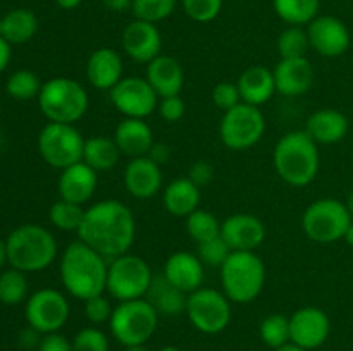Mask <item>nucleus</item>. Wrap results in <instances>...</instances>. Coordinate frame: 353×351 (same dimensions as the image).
<instances>
[{"label": "nucleus", "instance_id": "nucleus-13", "mask_svg": "<svg viewBox=\"0 0 353 351\" xmlns=\"http://www.w3.org/2000/svg\"><path fill=\"white\" fill-rule=\"evenodd\" d=\"M71 306L65 296L57 289H40L26 301V320L31 329L40 334L57 332L68 322Z\"/></svg>", "mask_w": 353, "mask_h": 351}, {"label": "nucleus", "instance_id": "nucleus-30", "mask_svg": "<svg viewBox=\"0 0 353 351\" xmlns=\"http://www.w3.org/2000/svg\"><path fill=\"white\" fill-rule=\"evenodd\" d=\"M121 155L123 153H121L116 141L105 136H93L85 141L83 162L97 172L110 171L117 165Z\"/></svg>", "mask_w": 353, "mask_h": 351}, {"label": "nucleus", "instance_id": "nucleus-3", "mask_svg": "<svg viewBox=\"0 0 353 351\" xmlns=\"http://www.w3.org/2000/svg\"><path fill=\"white\" fill-rule=\"evenodd\" d=\"M272 162L286 184L302 188L317 178L321 165L319 148L305 131H292L278 141Z\"/></svg>", "mask_w": 353, "mask_h": 351}, {"label": "nucleus", "instance_id": "nucleus-10", "mask_svg": "<svg viewBox=\"0 0 353 351\" xmlns=\"http://www.w3.org/2000/svg\"><path fill=\"white\" fill-rule=\"evenodd\" d=\"M85 141L74 124L48 123L38 134V151L50 167L64 171L83 160Z\"/></svg>", "mask_w": 353, "mask_h": 351}, {"label": "nucleus", "instance_id": "nucleus-21", "mask_svg": "<svg viewBox=\"0 0 353 351\" xmlns=\"http://www.w3.org/2000/svg\"><path fill=\"white\" fill-rule=\"evenodd\" d=\"M164 275L172 286L186 295L196 291L203 284V264L199 255L190 251H176L165 260Z\"/></svg>", "mask_w": 353, "mask_h": 351}, {"label": "nucleus", "instance_id": "nucleus-9", "mask_svg": "<svg viewBox=\"0 0 353 351\" xmlns=\"http://www.w3.org/2000/svg\"><path fill=\"white\" fill-rule=\"evenodd\" d=\"M352 215L340 200L321 198L307 206L302 217V229L316 243L327 244L345 237Z\"/></svg>", "mask_w": 353, "mask_h": 351}, {"label": "nucleus", "instance_id": "nucleus-46", "mask_svg": "<svg viewBox=\"0 0 353 351\" xmlns=\"http://www.w3.org/2000/svg\"><path fill=\"white\" fill-rule=\"evenodd\" d=\"M214 178V167L210 162L207 160H196L195 164H192V167L188 169V179L196 184L199 188L207 186Z\"/></svg>", "mask_w": 353, "mask_h": 351}, {"label": "nucleus", "instance_id": "nucleus-31", "mask_svg": "<svg viewBox=\"0 0 353 351\" xmlns=\"http://www.w3.org/2000/svg\"><path fill=\"white\" fill-rule=\"evenodd\" d=\"M2 36L10 45H21L30 41L38 31V17L30 9H14L2 17Z\"/></svg>", "mask_w": 353, "mask_h": 351}, {"label": "nucleus", "instance_id": "nucleus-14", "mask_svg": "<svg viewBox=\"0 0 353 351\" xmlns=\"http://www.w3.org/2000/svg\"><path fill=\"white\" fill-rule=\"evenodd\" d=\"M110 102L124 117L145 119L157 110L159 95L145 78H123L109 92Z\"/></svg>", "mask_w": 353, "mask_h": 351}, {"label": "nucleus", "instance_id": "nucleus-20", "mask_svg": "<svg viewBox=\"0 0 353 351\" xmlns=\"http://www.w3.org/2000/svg\"><path fill=\"white\" fill-rule=\"evenodd\" d=\"M124 186L134 198H152L162 188L161 165H157L148 157L131 158L130 164L124 169Z\"/></svg>", "mask_w": 353, "mask_h": 351}, {"label": "nucleus", "instance_id": "nucleus-12", "mask_svg": "<svg viewBox=\"0 0 353 351\" xmlns=\"http://www.w3.org/2000/svg\"><path fill=\"white\" fill-rule=\"evenodd\" d=\"M186 315L200 332L219 334L231 322V301L217 289L200 288L188 295Z\"/></svg>", "mask_w": 353, "mask_h": 351}, {"label": "nucleus", "instance_id": "nucleus-11", "mask_svg": "<svg viewBox=\"0 0 353 351\" xmlns=\"http://www.w3.org/2000/svg\"><path fill=\"white\" fill-rule=\"evenodd\" d=\"M265 117L261 107L250 103H238L224 112L219 126V136L224 147L234 151H243L255 147L264 136Z\"/></svg>", "mask_w": 353, "mask_h": 351}, {"label": "nucleus", "instance_id": "nucleus-52", "mask_svg": "<svg viewBox=\"0 0 353 351\" xmlns=\"http://www.w3.org/2000/svg\"><path fill=\"white\" fill-rule=\"evenodd\" d=\"M6 262H7V246H6V241L0 237V272H2Z\"/></svg>", "mask_w": 353, "mask_h": 351}, {"label": "nucleus", "instance_id": "nucleus-15", "mask_svg": "<svg viewBox=\"0 0 353 351\" xmlns=\"http://www.w3.org/2000/svg\"><path fill=\"white\" fill-rule=\"evenodd\" d=\"M330 332V317L317 306H303L290 317V343L307 351L323 346Z\"/></svg>", "mask_w": 353, "mask_h": 351}, {"label": "nucleus", "instance_id": "nucleus-45", "mask_svg": "<svg viewBox=\"0 0 353 351\" xmlns=\"http://www.w3.org/2000/svg\"><path fill=\"white\" fill-rule=\"evenodd\" d=\"M157 110L165 123H178L185 116L186 105L179 95L165 96V98L159 100Z\"/></svg>", "mask_w": 353, "mask_h": 351}, {"label": "nucleus", "instance_id": "nucleus-17", "mask_svg": "<svg viewBox=\"0 0 353 351\" xmlns=\"http://www.w3.org/2000/svg\"><path fill=\"white\" fill-rule=\"evenodd\" d=\"M121 43H123L124 54L141 64L152 62L161 55L162 50L161 31L154 23L141 19H134L124 28Z\"/></svg>", "mask_w": 353, "mask_h": 351}, {"label": "nucleus", "instance_id": "nucleus-39", "mask_svg": "<svg viewBox=\"0 0 353 351\" xmlns=\"http://www.w3.org/2000/svg\"><path fill=\"white\" fill-rule=\"evenodd\" d=\"M176 3L178 0H133L131 10L137 19L157 24L174 12Z\"/></svg>", "mask_w": 353, "mask_h": 351}, {"label": "nucleus", "instance_id": "nucleus-55", "mask_svg": "<svg viewBox=\"0 0 353 351\" xmlns=\"http://www.w3.org/2000/svg\"><path fill=\"white\" fill-rule=\"evenodd\" d=\"M345 205H347L348 212H350V215L353 219V189L350 191V195H348V200H347V203H345Z\"/></svg>", "mask_w": 353, "mask_h": 351}, {"label": "nucleus", "instance_id": "nucleus-47", "mask_svg": "<svg viewBox=\"0 0 353 351\" xmlns=\"http://www.w3.org/2000/svg\"><path fill=\"white\" fill-rule=\"evenodd\" d=\"M38 351H72V343L59 332L45 334Z\"/></svg>", "mask_w": 353, "mask_h": 351}, {"label": "nucleus", "instance_id": "nucleus-56", "mask_svg": "<svg viewBox=\"0 0 353 351\" xmlns=\"http://www.w3.org/2000/svg\"><path fill=\"white\" fill-rule=\"evenodd\" d=\"M124 351H148V350L145 348V344H138V346H126V350Z\"/></svg>", "mask_w": 353, "mask_h": 351}, {"label": "nucleus", "instance_id": "nucleus-8", "mask_svg": "<svg viewBox=\"0 0 353 351\" xmlns=\"http://www.w3.org/2000/svg\"><path fill=\"white\" fill-rule=\"evenodd\" d=\"M152 281L150 265L138 255L124 253L110 260L105 291L119 303L140 299L147 296Z\"/></svg>", "mask_w": 353, "mask_h": 351}, {"label": "nucleus", "instance_id": "nucleus-19", "mask_svg": "<svg viewBox=\"0 0 353 351\" xmlns=\"http://www.w3.org/2000/svg\"><path fill=\"white\" fill-rule=\"evenodd\" d=\"M276 92L283 96L305 95L314 85L316 72L307 57L281 58L274 67Z\"/></svg>", "mask_w": 353, "mask_h": 351}, {"label": "nucleus", "instance_id": "nucleus-5", "mask_svg": "<svg viewBox=\"0 0 353 351\" xmlns=\"http://www.w3.org/2000/svg\"><path fill=\"white\" fill-rule=\"evenodd\" d=\"M224 295L231 303H252L265 284V265L255 251H233L221 267Z\"/></svg>", "mask_w": 353, "mask_h": 351}, {"label": "nucleus", "instance_id": "nucleus-24", "mask_svg": "<svg viewBox=\"0 0 353 351\" xmlns=\"http://www.w3.org/2000/svg\"><path fill=\"white\" fill-rule=\"evenodd\" d=\"M159 98L179 95L185 86V72L181 64L174 57L159 55L147 64V76H145Z\"/></svg>", "mask_w": 353, "mask_h": 351}, {"label": "nucleus", "instance_id": "nucleus-35", "mask_svg": "<svg viewBox=\"0 0 353 351\" xmlns=\"http://www.w3.org/2000/svg\"><path fill=\"white\" fill-rule=\"evenodd\" d=\"M85 212L86 210L83 209V205L65 202V200L61 198L50 206L48 217H50V222L57 229L74 231V233H78L79 226H81L83 219H85Z\"/></svg>", "mask_w": 353, "mask_h": 351}, {"label": "nucleus", "instance_id": "nucleus-43", "mask_svg": "<svg viewBox=\"0 0 353 351\" xmlns=\"http://www.w3.org/2000/svg\"><path fill=\"white\" fill-rule=\"evenodd\" d=\"M212 102L223 112H228L233 107H236L238 103H241V95L238 85L230 81L219 83V85L214 86L212 89Z\"/></svg>", "mask_w": 353, "mask_h": 351}, {"label": "nucleus", "instance_id": "nucleus-25", "mask_svg": "<svg viewBox=\"0 0 353 351\" xmlns=\"http://www.w3.org/2000/svg\"><path fill=\"white\" fill-rule=\"evenodd\" d=\"M114 141L119 147L121 153L131 158L147 157L154 147V131L143 119L124 117L116 127Z\"/></svg>", "mask_w": 353, "mask_h": 351}, {"label": "nucleus", "instance_id": "nucleus-58", "mask_svg": "<svg viewBox=\"0 0 353 351\" xmlns=\"http://www.w3.org/2000/svg\"><path fill=\"white\" fill-rule=\"evenodd\" d=\"M2 31H3V21L2 17H0V36H2Z\"/></svg>", "mask_w": 353, "mask_h": 351}, {"label": "nucleus", "instance_id": "nucleus-57", "mask_svg": "<svg viewBox=\"0 0 353 351\" xmlns=\"http://www.w3.org/2000/svg\"><path fill=\"white\" fill-rule=\"evenodd\" d=\"M159 351H181V350H179V348H176V346H164V348H161Z\"/></svg>", "mask_w": 353, "mask_h": 351}, {"label": "nucleus", "instance_id": "nucleus-40", "mask_svg": "<svg viewBox=\"0 0 353 351\" xmlns=\"http://www.w3.org/2000/svg\"><path fill=\"white\" fill-rule=\"evenodd\" d=\"M231 253H233V250L224 241L223 236H217L209 241H203V243H199V258L202 260V264L210 265V267L221 268Z\"/></svg>", "mask_w": 353, "mask_h": 351}, {"label": "nucleus", "instance_id": "nucleus-28", "mask_svg": "<svg viewBox=\"0 0 353 351\" xmlns=\"http://www.w3.org/2000/svg\"><path fill=\"white\" fill-rule=\"evenodd\" d=\"M145 298L150 301V305L157 310L159 315L176 317L186 313V303H188V295L176 286H172L164 275L154 277L150 289H148Z\"/></svg>", "mask_w": 353, "mask_h": 351}, {"label": "nucleus", "instance_id": "nucleus-22", "mask_svg": "<svg viewBox=\"0 0 353 351\" xmlns=\"http://www.w3.org/2000/svg\"><path fill=\"white\" fill-rule=\"evenodd\" d=\"M97 184H99L97 171H93L88 164L81 160L61 172L59 195L65 202L83 205L95 195Z\"/></svg>", "mask_w": 353, "mask_h": 351}, {"label": "nucleus", "instance_id": "nucleus-49", "mask_svg": "<svg viewBox=\"0 0 353 351\" xmlns=\"http://www.w3.org/2000/svg\"><path fill=\"white\" fill-rule=\"evenodd\" d=\"M102 3L112 12H124L133 7V0H102Z\"/></svg>", "mask_w": 353, "mask_h": 351}, {"label": "nucleus", "instance_id": "nucleus-48", "mask_svg": "<svg viewBox=\"0 0 353 351\" xmlns=\"http://www.w3.org/2000/svg\"><path fill=\"white\" fill-rule=\"evenodd\" d=\"M148 158L155 162L157 165H165L169 160H171V147L165 143H154V147L150 148L147 155Z\"/></svg>", "mask_w": 353, "mask_h": 351}, {"label": "nucleus", "instance_id": "nucleus-18", "mask_svg": "<svg viewBox=\"0 0 353 351\" xmlns=\"http://www.w3.org/2000/svg\"><path fill=\"white\" fill-rule=\"evenodd\" d=\"M221 236L233 251H255L265 240V227L252 213H234L221 224Z\"/></svg>", "mask_w": 353, "mask_h": 351}, {"label": "nucleus", "instance_id": "nucleus-34", "mask_svg": "<svg viewBox=\"0 0 353 351\" xmlns=\"http://www.w3.org/2000/svg\"><path fill=\"white\" fill-rule=\"evenodd\" d=\"M186 231H188L190 237H193L199 244L221 236V224L214 213L196 209L195 212L186 217Z\"/></svg>", "mask_w": 353, "mask_h": 351}, {"label": "nucleus", "instance_id": "nucleus-6", "mask_svg": "<svg viewBox=\"0 0 353 351\" xmlns=\"http://www.w3.org/2000/svg\"><path fill=\"white\" fill-rule=\"evenodd\" d=\"M38 105L50 123L74 124L86 114L88 93L71 78L48 79L38 95Z\"/></svg>", "mask_w": 353, "mask_h": 351}, {"label": "nucleus", "instance_id": "nucleus-44", "mask_svg": "<svg viewBox=\"0 0 353 351\" xmlns=\"http://www.w3.org/2000/svg\"><path fill=\"white\" fill-rule=\"evenodd\" d=\"M112 305H110V301L103 295L93 296V298L85 301V315L93 326L109 322L110 317H112Z\"/></svg>", "mask_w": 353, "mask_h": 351}, {"label": "nucleus", "instance_id": "nucleus-32", "mask_svg": "<svg viewBox=\"0 0 353 351\" xmlns=\"http://www.w3.org/2000/svg\"><path fill=\"white\" fill-rule=\"evenodd\" d=\"M274 12L288 26L312 23L319 14L321 0H272Z\"/></svg>", "mask_w": 353, "mask_h": 351}, {"label": "nucleus", "instance_id": "nucleus-33", "mask_svg": "<svg viewBox=\"0 0 353 351\" xmlns=\"http://www.w3.org/2000/svg\"><path fill=\"white\" fill-rule=\"evenodd\" d=\"M28 298V279L24 272L10 267L0 272V303L19 305Z\"/></svg>", "mask_w": 353, "mask_h": 351}, {"label": "nucleus", "instance_id": "nucleus-41", "mask_svg": "<svg viewBox=\"0 0 353 351\" xmlns=\"http://www.w3.org/2000/svg\"><path fill=\"white\" fill-rule=\"evenodd\" d=\"M181 6L195 23H210L223 10V0H181Z\"/></svg>", "mask_w": 353, "mask_h": 351}, {"label": "nucleus", "instance_id": "nucleus-27", "mask_svg": "<svg viewBox=\"0 0 353 351\" xmlns=\"http://www.w3.org/2000/svg\"><path fill=\"white\" fill-rule=\"evenodd\" d=\"M238 89H240L241 102L250 105L261 107L272 98L276 93L274 72L264 65H252L247 71L241 72L238 79Z\"/></svg>", "mask_w": 353, "mask_h": 351}, {"label": "nucleus", "instance_id": "nucleus-26", "mask_svg": "<svg viewBox=\"0 0 353 351\" xmlns=\"http://www.w3.org/2000/svg\"><path fill=\"white\" fill-rule=\"evenodd\" d=\"M348 117L334 109H321L307 119L305 133L317 145H333L343 140L348 133Z\"/></svg>", "mask_w": 353, "mask_h": 351}, {"label": "nucleus", "instance_id": "nucleus-4", "mask_svg": "<svg viewBox=\"0 0 353 351\" xmlns=\"http://www.w3.org/2000/svg\"><path fill=\"white\" fill-rule=\"evenodd\" d=\"M7 262L21 272H40L57 257L54 234L37 224L16 227L6 240Z\"/></svg>", "mask_w": 353, "mask_h": 351}, {"label": "nucleus", "instance_id": "nucleus-37", "mask_svg": "<svg viewBox=\"0 0 353 351\" xmlns=\"http://www.w3.org/2000/svg\"><path fill=\"white\" fill-rule=\"evenodd\" d=\"M310 48L309 33L302 26H288L278 38L281 58H302Z\"/></svg>", "mask_w": 353, "mask_h": 351}, {"label": "nucleus", "instance_id": "nucleus-36", "mask_svg": "<svg viewBox=\"0 0 353 351\" xmlns=\"http://www.w3.org/2000/svg\"><path fill=\"white\" fill-rule=\"evenodd\" d=\"M261 339L272 351L290 343V319L283 313H271L261 322Z\"/></svg>", "mask_w": 353, "mask_h": 351}, {"label": "nucleus", "instance_id": "nucleus-54", "mask_svg": "<svg viewBox=\"0 0 353 351\" xmlns=\"http://www.w3.org/2000/svg\"><path fill=\"white\" fill-rule=\"evenodd\" d=\"M343 240L347 241V243L350 244V246L353 248V220H352L350 226H348V229H347V233H345V237H343Z\"/></svg>", "mask_w": 353, "mask_h": 351}, {"label": "nucleus", "instance_id": "nucleus-2", "mask_svg": "<svg viewBox=\"0 0 353 351\" xmlns=\"http://www.w3.org/2000/svg\"><path fill=\"white\" fill-rule=\"evenodd\" d=\"M107 258L83 241L68 244L61 258V281L74 298L86 299L103 295L107 289Z\"/></svg>", "mask_w": 353, "mask_h": 351}, {"label": "nucleus", "instance_id": "nucleus-38", "mask_svg": "<svg viewBox=\"0 0 353 351\" xmlns=\"http://www.w3.org/2000/svg\"><path fill=\"white\" fill-rule=\"evenodd\" d=\"M41 83L34 72L26 71H16L9 79H7L6 89L12 98L16 100H31L38 98L41 92Z\"/></svg>", "mask_w": 353, "mask_h": 351}, {"label": "nucleus", "instance_id": "nucleus-23", "mask_svg": "<svg viewBox=\"0 0 353 351\" xmlns=\"http://www.w3.org/2000/svg\"><path fill=\"white\" fill-rule=\"evenodd\" d=\"M123 58L114 48H97L86 62V78L97 89L110 92L123 79Z\"/></svg>", "mask_w": 353, "mask_h": 351}, {"label": "nucleus", "instance_id": "nucleus-29", "mask_svg": "<svg viewBox=\"0 0 353 351\" xmlns=\"http://www.w3.org/2000/svg\"><path fill=\"white\" fill-rule=\"evenodd\" d=\"M200 188L188 178H179L169 182L164 189V206L171 215L188 217L199 209Z\"/></svg>", "mask_w": 353, "mask_h": 351}, {"label": "nucleus", "instance_id": "nucleus-16", "mask_svg": "<svg viewBox=\"0 0 353 351\" xmlns=\"http://www.w3.org/2000/svg\"><path fill=\"white\" fill-rule=\"evenodd\" d=\"M310 48L323 57H340L350 47L347 24L334 16H317L307 28Z\"/></svg>", "mask_w": 353, "mask_h": 351}, {"label": "nucleus", "instance_id": "nucleus-50", "mask_svg": "<svg viewBox=\"0 0 353 351\" xmlns=\"http://www.w3.org/2000/svg\"><path fill=\"white\" fill-rule=\"evenodd\" d=\"M10 61V43L3 36H0V72L9 65Z\"/></svg>", "mask_w": 353, "mask_h": 351}, {"label": "nucleus", "instance_id": "nucleus-7", "mask_svg": "<svg viewBox=\"0 0 353 351\" xmlns=\"http://www.w3.org/2000/svg\"><path fill=\"white\" fill-rule=\"evenodd\" d=\"M110 332L117 343L126 346L145 344L159 326V313L147 298L121 301L109 320Z\"/></svg>", "mask_w": 353, "mask_h": 351}, {"label": "nucleus", "instance_id": "nucleus-53", "mask_svg": "<svg viewBox=\"0 0 353 351\" xmlns=\"http://www.w3.org/2000/svg\"><path fill=\"white\" fill-rule=\"evenodd\" d=\"M274 351H307V350H303V348L296 346V344H293V343H288V344H285V346L278 348V350H274Z\"/></svg>", "mask_w": 353, "mask_h": 351}, {"label": "nucleus", "instance_id": "nucleus-51", "mask_svg": "<svg viewBox=\"0 0 353 351\" xmlns=\"http://www.w3.org/2000/svg\"><path fill=\"white\" fill-rule=\"evenodd\" d=\"M81 2L83 0H55V3H57V6L64 10L76 9V7L81 6Z\"/></svg>", "mask_w": 353, "mask_h": 351}, {"label": "nucleus", "instance_id": "nucleus-1", "mask_svg": "<svg viewBox=\"0 0 353 351\" xmlns=\"http://www.w3.org/2000/svg\"><path fill=\"white\" fill-rule=\"evenodd\" d=\"M79 241L107 260L128 253L137 236L133 212L117 200H103L86 209L78 229Z\"/></svg>", "mask_w": 353, "mask_h": 351}, {"label": "nucleus", "instance_id": "nucleus-42", "mask_svg": "<svg viewBox=\"0 0 353 351\" xmlns=\"http://www.w3.org/2000/svg\"><path fill=\"white\" fill-rule=\"evenodd\" d=\"M72 351H109V339L97 327H85L76 332Z\"/></svg>", "mask_w": 353, "mask_h": 351}]
</instances>
